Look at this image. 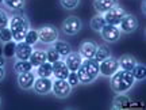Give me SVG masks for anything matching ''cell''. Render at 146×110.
<instances>
[{"mask_svg": "<svg viewBox=\"0 0 146 110\" xmlns=\"http://www.w3.org/2000/svg\"><path fill=\"white\" fill-rule=\"evenodd\" d=\"M110 78H111V82H110L111 83V89L116 94H126L135 83V79L133 76V72L123 71L120 68L112 76H110Z\"/></svg>", "mask_w": 146, "mask_h": 110, "instance_id": "obj_1", "label": "cell"}, {"mask_svg": "<svg viewBox=\"0 0 146 110\" xmlns=\"http://www.w3.org/2000/svg\"><path fill=\"white\" fill-rule=\"evenodd\" d=\"M8 27H10L11 33H12V40L15 42H19L25 40L27 32L30 30V22H29V19H27V16L25 14L16 12L12 16H10Z\"/></svg>", "mask_w": 146, "mask_h": 110, "instance_id": "obj_2", "label": "cell"}, {"mask_svg": "<svg viewBox=\"0 0 146 110\" xmlns=\"http://www.w3.org/2000/svg\"><path fill=\"white\" fill-rule=\"evenodd\" d=\"M76 73H77L80 83H83V84L92 83L100 75L99 63L95 58H83V63L78 67Z\"/></svg>", "mask_w": 146, "mask_h": 110, "instance_id": "obj_3", "label": "cell"}, {"mask_svg": "<svg viewBox=\"0 0 146 110\" xmlns=\"http://www.w3.org/2000/svg\"><path fill=\"white\" fill-rule=\"evenodd\" d=\"M81 27H83V23L80 21V18H77V16H74V15H70L62 22L61 30L66 36H76L81 30Z\"/></svg>", "mask_w": 146, "mask_h": 110, "instance_id": "obj_4", "label": "cell"}, {"mask_svg": "<svg viewBox=\"0 0 146 110\" xmlns=\"http://www.w3.org/2000/svg\"><path fill=\"white\" fill-rule=\"evenodd\" d=\"M52 91L57 98L64 99V98L69 97V94L72 93V86L68 83L66 79H56V80L53 82Z\"/></svg>", "mask_w": 146, "mask_h": 110, "instance_id": "obj_5", "label": "cell"}, {"mask_svg": "<svg viewBox=\"0 0 146 110\" xmlns=\"http://www.w3.org/2000/svg\"><path fill=\"white\" fill-rule=\"evenodd\" d=\"M119 69V63H118V58L112 57V56H110L107 57L106 60L103 61H100L99 63V72L100 75H103V76H112L116 71Z\"/></svg>", "mask_w": 146, "mask_h": 110, "instance_id": "obj_6", "label": "cell"}, {"mask_svg": "<svg viewBox=\"0 0 146 110\" xmlns=\"http://www.w3.org/2000/svg\"><path fill=\"white\" fill-rule=\"evenodd\" d=\"M125 15H126V11L118 4L114 5L112 8H110L107 12L103 14L106 23H108V25H115V26L119 25L120 21H122V18Z\"/></svg>", "mask_w": 146, "mask_h": 110, "instance_id": "obj_7", "label": "cell"}, {"mask_svg": "<svg viewBox=\"0 0 146 110\" xmlns=\"http://www.w3.org/2000/svg\"><path fill=\"white\" fill-rule=\"evenodd\" d=\"M38 37H39V41L43 44H53L58 40V29L52 25L42 26L38 30Z\"/></svg>", "mask_w": 146, "mask_h": 110, "instance_id": "obj_8", "label": "cell"}, {"mask_svg": "<svg viewBox=\"0 0 146 110\" xmlns=\"http://www.w3.org/2000/svg\"><path fill=\"white\" fill-rule=\"evenodd\" d=\"M100 34H102V38H103L104 41H107V42H116V41H119L120 36H122V32H120L119 26L106 23L104 26L102 27Z\"/></svg>", "mask_w": 146, "mask_h": 110, "instance_id": "obj_9", "label": "cell"}, {"mask_svg": "<svg viewBox=\"0 0 146 110\" xmlns=\"http://www.w3.org/2000/svg\"><path fill=\"white\" fill-rule=\"evenodd\" d=\"M118 26H119L122 33H127V34H129V33L135 32L137 29L139 27V22H138L135 15H133V14H126V15L122 18V21H120V23Z\"/></svg>", "mask_w": 146, "mask_h": 110, "instance_id": "obj_10", "label": "cell"}, {"mask_svg": "<svg viewBox=\"0 0 146 110\" xmlns=\"http://www.w3.org/2000/svg\"><path fill=\"white\" fill-rule=\"evenodd\" d=\"M52 86H53V80L50 78H36L34 84H33V89L36 94H49L52 91Z\"/></svg>", "mask_w": 146, "mask_h": 110, "instance_id": "obj_11", "label": "cell"}, {"mask_svg": "<svg viewBox=\"0 0 146 110\" xmlns=\"http://www.w3.org/2000/svg\"><path fill=\"white\" fill-rule=\"evenodd\" d=\"M33 46L26 44L25 41H19L16 42V46H15V56L14 57L16 60H29L30 56L33 53Z\"/></svg>", "mask_w": 146, "mask_h": 110, "instance_id": "obj_12", "label": "cell"}, {"mask_svg": "<svg viewBox=\"0 0 146 110\" xmlns=\"http://www.w3.org/2000/svg\"><path fill=\"white\" fill-rule=\"evenodd\" d=\"M36 75L35 72L33 71H29V72H22L18 75V84L22 90H29L33 89V84L35 82Z\"/></svg>", "mask_w": 146, "mask_h": 110, "instance_id": "obj_13", "label": "cell"}, {"mask_svg": "<svg viewBox=\"0 0 146 110\" xmlns=\"http://www.w3.org/2000/svg\"><path fill=\"white\" fill-rule=\"evenodd\" d=\"M81 63H83V57L78 52H70L68 56H65V64L72 72H76Z\"/></svg>", "mask_w": 146, "mask_h": 110, "instance_id": "obj_14", "label": "cell"}, {"mask_svg": "<svg viewBox=\"0 0 146 110\" xmlns=\"http://www.w3.org/2000/svg\"><path fill=\"white\" fill-rule=\"evenodd\" d=\"M96 48H98V44L94 41H84L81 45H80V49H78V53L81 54L83 58H94L95 52H96Z\"/></svg>", "mask_w": 146, "mask_h": 110, "instance_id": "obj_15", "label": "cell"}, {"mask_svg": "<svg viewBox=\"0 0 146 110\" xmlns=\"http://www.w3.org/2000/svg\"><path fill=\"white\" fill-rule=\"evenodd\" d=\"M53 76L56 79H66L69 75V68L66 67L65 61L62 60H58L56 63H53Z\"/></svg>", "mask_w": 146, "mask_h": 110, "instance_id": "obj_16", "label": "cell"}, {"mask_svg": "<svg viewBox=\"0 0 146 110\" xmlns=\"http://www.w3.org/2000/svg\"><path fill=\"white\" fill-rule=\"evenodd\" d=\"M118 4V0H95L94 7L95 10L98 11L99 14H104L110 8H112L114 5Z\"/></svg>", "mask_w": 146, "mask_h": 110, "instance_id": "obj_17", "label": "cell"}, {"mask_svg": "<svg viewBox=\"0 0 146 110\" xmlns=\"http://www.w3.org/2000/svg\"><path fill=\"white\" fill-rule=\"evenodd\" d=\"M29 61L33 64V67H38V65H41L42 63L47 61L46 50H42V49H35V50H33L31 56L29 58Z\"/></svg>", "mask_w": 146, "mask_h": 110, "instance_id": "obj_18", "label": "cell"}, {"mask_svg": "<svg viewBox=\"0 0 146 110\" xmlns=\"http://www.w3.org/2000/svg\"><path fill=\"white\" fill-rule=\"evenodd\" d=\"M35 68H36L35 71L36 78H52L53 76V65L49 61L42 63L41 65H38Z\"/></svg>", "mask_w": 146, "mask_h": 110, "instance_id": "obj_19", "label": "cell"}, {"mask_svg": "<svg viewBox=\"0 0 146 110\" xmlns=\"http://www.w3.org/2000/svg\"><path fill=\"white\" fill-rule=\"evenodd\" d=\"M118 63H119V68L123 69V71H133V68L137 65V60L133 56H122V57L118 58Z\"/></svg>", "mask_w": 146, "mask_h": 110, "instance_id": "obj_20", "label": "cell"}, {"mask_svg": "<svg viewBox=\"0 0 146 110\" xmlns=\"http://www.w3.org/2000/svg\"><path fill=\"white\" fill-rule=\"evenodd\" d=\"M53 44H54V45H53V48H54V49L60 53V56H61V57H65V56H68L69 53L72 52V46H70L66 41L57 40V41H54Z\"/></svg>", "mask_w": 146, "mask_h": 110, "instance_id": "obj_21", "label": "cell"}, {"mask_svg": "<svg viewBox=\"0 0 146 110\" xmlns=\"http://www.w3.org/2000/svg\"><path fill=\"white\" fill-rule=\"evenodd\" d=\"M110 56H111V50H110V48L107 46V45H98L94 58L98 63H100V61L106 60V58L110 57Z\"/></svg>", "mask_w": 146, "mask_h": 110, "instance_id": "obj_22", "label": "cell"}, {"mask_svg": "<svg viewBox=\"0 0 146 110\" xmlns=\"http://www.w3.org/2000/svg\"><path fill=\"white\" fill-rule=\"evenodd\" d=\"M33 64L29 60H16V63L14 64V69L16 73H22V72H29L33 71Z\"/></svg>", "mask_w": 146, "mask_h": 110, "instance_id": "obj_23", "label": "cell"}, {"mask_svg": "<svg viewBox=\"0 0 146 110\" xmlns=\"http://www.w3.org/2000/svg\"><path fill=\"white\" fill-rule=\"evenodd\" d=\"M130 103V98L125 94H118V97L112 102V109H123Z\"/></svg>", "mask_w": 146, "mask_h": 110, "instance_id": "obj_24", "label": "cell"}, {"mask_svg": "<svg viewBox=\"0 0 146 110\" xmlns=\"http://www.w3.org/2000/svg\"><path fill=\"white\" fill-rule=\"evenodd\" d=\"M91 29H94L96 32H100L102 30V27L106 25V21H104V16L103 14H98V15H95L92 19H91Z\"/></svg>", "mask_w": 146, "mask_h": 110, "instance_id": "obj_25", "label": "cell"}, {"mask_svg": "<svg viewBox=\"0 0 146 110\" xmlns=\"http://www.w3.org/2000/svg\"><path fill=\"white\" fill-rule=\"evenodd\" d=\"M15 46H16V42L12 40V41H8L4 44L3 46V56L7 58H11L15 56Z\"/></svg>", "mask_w": 146, "mask_h": 110, "instance_id": "obj_26", "label": "cell"}, {"mask_svg": "<svg viewBox=\"0 0 146 110\" xmlns=\"http://www.w3.org/2000/svg\"><path fill=\"white\" fill-rule=\"evenodd\" d=\"M131 72H133V76H134L135 80H143V79L146 78V67L143 64L137 63V65L133 68Z\"/></svg>", "mask_w": 146, "mask_h": 110, "instance_id": "obj_27", "label": "cell"}, {"mask_svg": "<svg viewBox=\"0 0 146 110\" xmlns=\"http://www.w3.org/2000/svg\"><path fill=\"white\" fill-rule=\"evenodd\" d=\"M3 3L14 11H21L25 7V0H3Z\"/></svg>", "mask_w": 146, "mask_h": 110, "instance_id": "obj_28", "label": "cell"}, {"mask_svg": "<svg viewBox=\"0 0 146 110\" xmlns=\"http://www.w3.org/2000/svg\"><path fill=\"white\" fill-rule=\"evenodd\" d=\"M23 41L29 44V45H35L36 42L39 41V37H38V30H34V29H30L29 32H27L26 37H25V40Z\"/></svg>", "mask_w": 146, "mask_h": 110, "instance_id": "obj_29", "label": "cell"}, {"mask_svg": "<svg viewBox=\"0 0 146 110\" xmlns=\"http://www.w3.org/2000/svg\"><path fill=\"white\" fill-rule=\"evenodd\" d=\"M46 58L49 63H56V61H58V60H61V56H60V53L54 49V48H49L46 50Z\"/></svg>", "mask_w": 146, "mask_h": 110, "instance_id": "obj_30", "label": "cell"}, {"mask_svg": "<svg viewBox=\"0 0 146 110\" xmlns=\"http://www.w3.org/2000/svg\"><path fill=\"white\" fill-rule=\"evenodd\" d=\"M0 41L3 42V44H5V42H8V41H12V33H11L8 26L0 30Z\"/></svg>", "mask_w": 146, "mask_h": 110, "instance_id": "obj_31", "label": "cell"}, {"mask_svg": "<svg viewBox=\"0 0 146 110\" xmlns=\"http://www.w3.org/2000/svg\"><path fill=\"white\" fill-rule=\"evenodd\" d=\"M60 3L65 10H74L80 4V0H60Z\"/></svg>", "mask_w": 146, "mask_h": 110, "instance_id": "obj_32", "label": "cell"}, {"mask_svg": "<svg viewBox=\"0 0 146 110\" xmlns=\"http://www.w3.org/2000/svg\"><path fill=\"white\" fill-rule=\"evenodd\" d=\"M8 22H10V16L5 12L3 8H0V30L8 26Z\"/></svg>", "mask_w": 146, "mask_h": 110, "instance_id": "obj_33", "label": "cell"}, {"mask_svg": "<svg viewBox=\"0 0 146 110\" xmlns=\"http://www.w3.org/2000/svg\"><path fill=\"white\" fill-rule=\"evenodd\" d=\"M66 80H68V83L72 86V89L80 84V80H78L77 73H76V72H72V71L69 72V75H68V78H66Z\"/></svg>", "mask_w": 146, "mask_h": 110, "instance_id": "obj_34", "label": "cell"}, {"mask_svg": "<svg viewBox=\"0 0 146 110\" xmlns=\"http://www.w3.org/2000/svg\"><path fill=\"white\" fill-rule=\"evenodd\" d=\"M4 67H5V58L4 56L0 54V68H4Z\"/></svg>", "mask_w": 146, "mask_h": 110, "instance_id": "obj_35", "label": "cell"}, {"mask_svg": "<svg viewBox=\"0 0 146 110\" xmlns=\"http://www.w3.org/2000/svg\"><path fill=\"white\" fill-rule=\"evenodd\" d=\"M4 76H5V69L4 68H0V82L4 79Z\"/></svg>", "mask_w": 146, "mask_h": 110, "instance_id": "obj_36", "label": "cell"}, {"mask_svg": "<svg viewBox=\"0 0 146 110\" xmlns=\"http://www.w3.org/2000/svg\"><path fill=\"white\" fill-rule=\"evenodd\" d=\"M0 4H3V0H0Z\"/></svg>", "mask_w": 146, "mask_h": 110, "instance_id": "obj_37", "label": "cell"}, {"mask_svg": "<svg viewBox=\"0 0 146 110\" xmlns=\"http://www.w3.org/2000/svg\"><path fill=\"white\" fill-rule=\"evenodd\" d=\"M0 103H1V99H0Z\"/></svg>", "mask_w": 146, "mask_h": 110, "instance_id": "obj_38", "label": "cell"}]
</instances>
